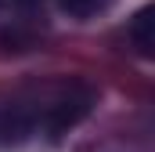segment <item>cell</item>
Here are the masks:
<instances>
[{
  "mask_svg": "<svg viewBox=\"0 0 155 152\" xmlns=\"http://www.w3.org/2000/svg\"><path fill=\"white\" fill-rule=\"evenodd\" d=\"M90 102H94L90 91H65L58 102L47 105V116H43L47 134H51V138H61L65 130H72L79 119L90 112Z\"/></svg>",
  "mask_w": 155,
  "mask_h": 152,
  "instance_id": "obj_1",
  "label": "cell"
},
{
  "mask_svg": "<svg viewBox=\"0 0 155 152\" xmlns=\"http://www.w3.org/2000/svg\"><path fill=\"white\" fill-rule=\"evenodd\" d=\"M112 0H61V11H69L72 18H94L97 11H105Z\"/></svg>",
  "mask_w": 155,
  "mask_h": 152,
  "instance_id": "obj_3",
  "label": "cell"
},
{
  "mask_svg": "<svg viewBox=\"0 0 155 152\" xmlns=\"http://www.w3.org/2000/svg\"><path fill=\"white\" fill-rule=\"evenodd\" d=\"M22 4H36V0H22Z\"/></svg>",
  "mask_w": 155,
  "mask_h": 152,
  "instance_id": "obj_4",
  "label": "cell"
},
{
  "mask_svg": "<svg viewBox=\"0 0 155 152\" xmlns=\"http://www.w3.org/2000/svg\"><path fill=\"white\" fill-rule=\"evenodd\" d=\"M130 43L137 47L141 58H155V7H141L134 18H130V29H126Z\"/></svg>",
  "mask_w": 155,
  "mask_h": 152,
  "instance_id": "obj_2",
  "label": "cell"
}]
</instances>
